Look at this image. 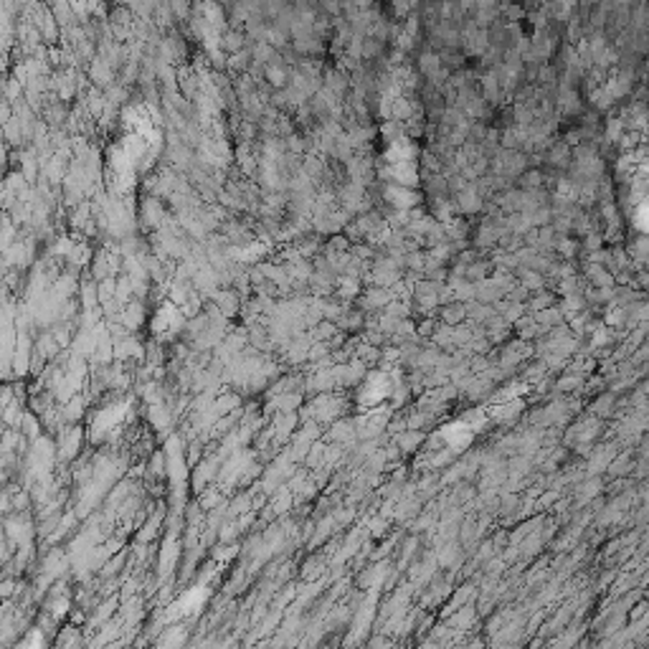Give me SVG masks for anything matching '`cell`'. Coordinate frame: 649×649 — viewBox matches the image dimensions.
Instances as JSON below:
<instances>
[{"mask_svg": "<svg viewBox=\"0 0 649 649\" xmlns=\"http://www.w3.org/2000/svg\"><path fill=\"white\" fill-rule=\"evenodd\" d=\"M41 644H44V639H41V634H31V636H26L21 644H18V649H41Z\"/></svg>", "mask_w": 649, "mask_h": 649, "instance_id": "obj_2", "label": "cell"}, {"mask_svg": "<svg viewBox=\"0 0 649 649\" xmlns=\"http://www.w3.org/2000/svg\"><path fill=\"white\" fill-rule=\"evenodd\" d=\"M266 76H269V82H272L274 87H282V84H284V79H287L284 69H282V66H277V64H269V66H266Z\"/></svg>", "mask_w": 649, "mask_h": 649, "instance_id": "obj_1", "label": "cell"}, {"mask_svg": "<svg viewBox=\"0 0 649 649\" xmlns=\"http://www.w3.org/2000/svg\"><path fill=\"white\" fill-rule=\"evenodd\" d=\"M223 46H226L228 51H239V49L244 46V36H241V33H228Z\"/></svg>", "mask_w": 649, "mask_h": 649, "instance_id": "obj_3", "label": "cell"}]
</instances>
